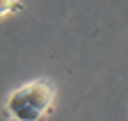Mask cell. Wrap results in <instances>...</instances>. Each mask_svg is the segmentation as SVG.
<instances>
[{
  "label": "cell",
  "instance_id": "cell-2",
  "mask_svg": "<svg viewBox=\"0 0 128 121\" xmlns=\"http://www.w3.org/2000/svg\"><path fill=\"white\" fill-rule=\"evenodd\" d=\"M23 7V0H0V14L7 16L12 11H18Z\"/></svg>",
  "mask_w": 128,
  "mask_h": 121
},
{
  "label": "cell",
  "instance_id": "cell-1",
  "mask_svg": "<svg viewBox=\"0 0 128 121\" xmlns=\"http://www.w3.org/2000/svg\"><path fill=\"white\" fill-rule=\"evenodd\" d=\"M55 103V85L50 80H32L14 89L5 103L12 121H44Z\"/></svg>",
  "mask_w": 128,
  "mask_h": 121
}]
</instances>
